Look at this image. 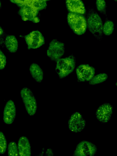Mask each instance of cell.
Returning a JSON list of instances; mask_svg holds the SVG:
<instances>
[{
    "mask_svg": "<svg viewBox=\"0 0 117 156\" xmlns=\"http://www.w3.org/2000/svg\"><path fill=\"white\" fill-rule=\"evenodd\" d=\"M96 5L97 9L101 13L106 14V5L105 0H96Z\"/></svg>",
    "mask_w": 117,
    "mask_h": 156,
    "instance_id": "obj_22",
    "label": "cell"
},
{
    "mask_svg": "<svg viewBox=\"0 0 117 156\" xmlns=\"http://www.w3.org/2000/svg\"><path fill=\"white\" fill-rule=\"evenodd\" d=\"M67 124L68 128L71 131L77 133L81 132L84 129L86 125V121L82 114L76 112L70 116Z\"/></svg>",
    "mask_w": 117,
    "mask_h": 156,
    "instance_id": "obj_8",
    "label": "cell"
},
{
    "mask_svg": "<svg viewBox=\"0 0 117 156\" xmlns=\"http://www.w3.org/2000/svg\"><path fill=\"white\" fill-rule=\"evenodd\" d=\"M19 155L29 156L31 155V148L28 139L24 136L19 138L17 144Z\"/></svg>",
    "mask_w": 117,
    "mask_h": 156,
    "instance_id": "obj_15",
    "label": "cell"
},
{
    "mask_svg": "<svg viewBox=\"0 0 117 156\" xmlns=\"http://www.w3.org/2000/svg\"><path fill=\"white\" fill-rule=\"evenodd\" d=\"M5 44L7 50L10 53L16 52L19 47V43L16 37L13 35H7L5 38Z\"/></svg>",
    "mask_w": 117,
    "mask_h": 156,
    "instance_id": "obj_17",
    "label": "cell"
},
{
    "mask_svg": "<svg viewBox=\"0 0 117 156\" xmlns=\"http://www.w3.org/2000/svg\"><path fill=\"white\" fill-rule=\"evenodd\" d=\"M1 6V2H0V8Z\"/></svg>",
    "mask_w": 117,
    "mask_h": 156,
    "instance_id": "obj_26",
    "label": "cell"
},
{
    "mask_svg": "<svg viewBox=\"0 0 117 156\" xmlns=\"http://www.w3.org/2000/svg\"><path fill=\"white\" fill-rule=\"evenodd\" d=\"M97 152V147L94 144L87 140H83L77 144L73 155L94 156Z\"/></svg>",
    "mask_w": 117,
    "mask_h": 156,
    "instance_id": "obj_6",
    "label": "cell"
},
{
    "mask_svg": "<svg viewBox=\"0 0 117 156\" xmlns=\"http://www.w3.org/2000/svg\"><path fill=\"white\" fill-rule=\"evenodd\" d=\"M4 33V31L3 28L0 26V36L3 35Z\"/></svg>",
    "mask_w": 117,
    "mask_h": 156,
    "instance_id": "obj_25",
    "label": "cell"
},
{
    "mask_svg": "<svg viewBox=\"0 0 117 156\" xmlns=\"http://www.w3.org/2000/svg\"><path fill=\"white\" fill-rule=\"evenodd\" d=\"M46 156H53L54 154L51 149L48 148L47 149L45 153Z\"/></svg>",
    "mask_w": 117,
    "mask_h": 156,
    "instance_id": "obj_24",
    "label": "cell"
},
{
    "mask_svg": "<svg viewBox=\"0 0 117 156\" xmlns=\"http://www.w3.org/2000/svg\"><path fill=\"white\" fill-rule=\"evenodd\" d=\"M24 39L28 49L38 48L43 45L45 42L43 34L37 30L31 32L25 36Z\"/></svg>",
    "mask_w": 117,
    "mask_h": 156,
    "instance_id": "obj_7",
    "label": "cell"
},
{
    "mask_svg": "<svg viewBox=\"0 0 117 156\" xmlns=\"http://www.w3.org/2000/svg\"><path fill=\"white\" fill-rule=\"evenodd\" d=\"M16 109L14 102L11 100H8L4 109L3 119L4 123L8 125L12 124L15 119Z\"/></svg>",
    "mask_w": 117,
    "mask_h": 156,
    "instance_id": "obj_12",
    "label": "cell"
},
{
    "mask_svg": "<svg viewBox=\"0 0 117 156\" xmlns=\"http://www.w3.org/2000/svg\"><path fill=\"white\" fill-rule=\"evenodd\" d=\"M76 72L78 82H87L94 75L95 69L89 64H82L76 68Z\"/></svg>",
    "mask_w": 117,
    "mask_h": 156,
    "instance_id": "obj_9",
    "label": "cell"
},
{
    "mask_svg": "<svg viewBox=\"0 0 117 156\" xmlns=\"http://www.w3.org/2000/svg\"><path fill=\"white\" fill-rule=\"evenodd\" d=\"M115 2H116L117 0H114Z\"/></svg>",
    "mask_w": 117,
    "mask_h": 156,
    "instance_id": "obj_27",
    "label": "cell"
},
{
    "mask_svg": "<svg viewBox=\"0 0 117 156\" xmlns=\"http://www.w3.org/2000/svg\"><path fill=\"white\" fill-rule=\"evenodd\" d=\"M6 64V57L2 51L0 49V70L4 69L5 67Z\"/></svg>",
    "mask_w": 117,
    "mask_h": 156,
    "instance_id": "obj_23",
    "label": "cell"
},
{
    "mask_svg": "<svg viewBox=\"0 0 117 156\" xmlns=\"http://www.w3.org/2000/svg\"><path fill=\"white\" fill-rule=\"evenodd\" d=\"M65 53L64 43L55 39H52L50 42L47 55L51 60L56 62L61 58Z\"/></svg>",
    "mask_w": 117,
    "mask_h": 156,
    "instance_id": "obj_5",
    "label": "cell"
},
{
    "mask_svg": "<svg viewBox=\"0 0 117 156\" xmlns=\"http://www.w3.org/2000/svg\"><path fill=\"white\" fill-rule=\"evenodd\" d=\"M7 148V142L3 133L0 131V154H4Z\"/></svg>",
    "mask_w": 117,
    "mask_h": 156,
    "instance_id": "obj_21",
    "label": "cell"
},
{
    "mask_svg": "<svg viewBox=\"0 0 117 156\" xmlns=\"http://www.w3.org/2000/svg\"><path fill=\"white\" fill-rule=\"evenodd\" d=\"M67 10L72 13L84 14L86 10L84 5L81 0H65Z\"/></svg>",
    "mask_w": 117,
    "mask_h": 156,
    "instance_id": "obj_14",
    "label": "cell"
},
{
    "mask_svg": "<svg viewBox=\"0 0 117 156\" xmlns=\"http://www.w3.org/2000/svg\"><path fill=\"white\" fill-rule=\"evenodd\" d=\"M108 77V75L105 73H102L94 75L89 81V83L91 85H95L101 83L106 81Z\"/></svg>",
    "mask_w": 117,
    "mask_h": 156,
    "instance_id": "obj_18",
    "label": "cell"
},
{
    "mask_svg": "<svg viewBox=\"0 0 117 156\" xmlns=\"http://www.w3.org/2000/svg\"><path fill=\"white\" fill-rule=\"evenodd\" d=\"M29 71L33 79L37 82L41 83L43 80L44 74L41 67L37 64L33 63L30 65Z\"/></svg>",
    "mask_w": 117,
    "mask_h": 156,
    "instance_id": "obj_16",
    "label": "cell"
},
{
    "mask_svg": "<svg viewBox=\"0 0 117 156\" xmlns=\"http://www.w3.org/2000/svg\"><path fill=\"white\" fill-rule=\"evenodd\" d=\"M113 106L108 103H103L96 110L95 115L97 119L101 123H105L111 119L113 112Z\"/></svg>",
    "mask_w": 117,
    "mask_h": 156,
    "instance_id": "obj_10",
    "label": "cell"
},
{
    "mask_svg": "<svg viewBox=\"0 0 117 156\" xmlns=\"http://www.w3.org/2000/svg\"><path fill=\"white\" fill-rule=\"evenodd\" d=\"M7 150L9 156L19 155L17 145L14 141H11L9 143L8 146Z\"/></svg>",
    "mask_w": 117,
    "mask_h": 156,
    "instance_id": "obj_20",
    "label": "cell"
},
{
    "mask_svg": "<svg viewBox=\"0 0 117 156\" xmlns=\"http://www.w3.org/2000/svg\"><path fill=\"white\" fill-rule=\"evenodd\" d=\"M20 7L19 14L23 20L31 21L35 23L40 22V19L38 16L39 11L27 5Z\"/></svg>",
    "mask_w": 117,
    "mask_h": 156,
    "instance_id": "obj_11",
    "label": "cell"
},
{
    "mask_svg": "<svg viewBox=\"0 0 117 156\" xmlns=\"http://www.w3.org/2000/svg\"><path fill=\"white\" fill-rule=\"evenodd\" d=\"M87 28L97 40L102 39L103 23L101 18L94 9H89L86 19Z\"/></svg>",
    "mask_w": 117,
    "mask_h": 156,
    "instance_id": "obj_1",
    "label": "cell"
},
{
    "mask_svg": "<svg viewBox=\"0 0 117 156\" xmlns=\"http://www.w3.org/2000/svg\"><path fill=\"white\" fill-rule=\"evenodd\" d=\"M114 29V24L113 22L107 20L103 24V33L106 36H110L113 33Z\"/></svg>",
    "mask_w": 117,
    "mask_h": 156,
    "instance_id": "obj_19",
    "label": "cell"
},
{
    "mask_svg": "<svg viewBox=\"0 0 117 156\" xmlns=\"http://www.w3.org/2000/svg\"><path fill=\"white\" fill-rule=\"evenodd\" d=\"M19 7L27 5L32 7L39 11L46 8L47 2L50 0H9Z\"/></svg>",
    "mask_w": 117,
    "mask_h": 156,
    "instance_id": "obj_13",
    "label": "cell"
},
{
    "mask_svg": "<svg viewBox=\"0 0 117 156\" xmlns=\"http://www.w3.org/2000/svg\"><path fill=\"white\" fill-rule=\"evenodd\" d=\"M20 94L27 112L30 116L34 115L37 105L33 92L29 88L24 87L21 90Z\"/></svg>",
    "mask_w": 117,
    "mask_h": 156,
    "instance_id": "obj_4",
    "label": "cell"
},
{
    "mask_svg": "<svg viewBox=\"0 0 117 156\" xmlns=\"http://www.w3.org/2000/svg\"><path fill=\"white\" fill-rule=\"evenodd\" d=\"M67 20L68 25L75 34L81 35L85 33L87 29V20L82 14L69 12Z\"/></svg>",
    "mask_w": 117,
    "mask_h": 156,
    "instance_id": "obj_3",
    "label": "cell"
},
{
    "mask_svg": "<svg viewBox=\"0 0 117 156\" xmlns=\"http://www.w3.org/2000/svg\"><path fill=\"white\" fill-rule=\"evenodd\" d=\"M76 64V58L73 54L58 60L55 71L59 78H65L71 73L75 69Z\"/></svg>",
    "mask_w": 117,
    "mask_h": 156,
    "instance_id": "obj_2",
    "label": "cell"
}]
</instances>
